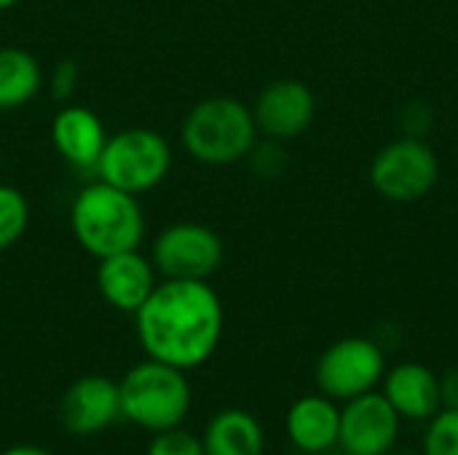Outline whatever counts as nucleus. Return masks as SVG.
I'll return each mask as SVG.
<instances>
[{"mask_svg": "<svg viewBox=\"0 0 458 455\" xmlns=\"http://www.w3.org/2000/svg\"><path fill=\"white\" fill-rule=\"evenodd\" d=\"M137 338L150 359L180 370L201 367L223 338V303L209 282L166 279L134 314Z\"/></svg>", "mask_w": 458, "mask_h": 455, "instance_id": "1", "label": "nucleus"}, {"mask_svg": "<svg viewBox=\"0 0 458 455\" xmlns=\"http://www.w3.org/2000/svg\"><path fill=\"white\" fill-rule=\"evenodd\" d=\"M75 241L97 260L140 249L145 239V215L137 196L102 180L86 185L70 206Z\"/></svg>", "mask_w": 458, "mask_h": 455, "instance_id": "2", "label": "nucleus"}, {"mask_svg": "<svg viewBox=\"0 0 458 455\" xmlns=\"http://www.w3.org/2000/svg\"><path fill=\"white\" fill-rule=\"evenodd\" d=\"M118 394L121 416L153 434L182 426L193 400L185 370L150 357L123 375Z\"/></svg>", "mask_w": 458, "mask_h": 455, "instance_id": "3", "label": "nucleus"}, {"mask_svg": "<svg viewBox=\"0 0 458 455\" xmlns=\"http://www.w3.org/2000/svg\"><path fill=\"white\" fill-rule=\"evenodd\" d=\"M258 137L255 115L231 97H212L193 105L182 121V147L201 164L225 166L252 153Z\"/></svg>", "mask_w": 458, "mask_h": 455, "instance_id": "4", "label": "nucleus"}, {"mask_svg": "<svg viewBox=\"0 0 458 455\" xmlns=\"http://www.w3.org/2000/svg\"><path fill=\"white\" fill-rule=\"evenodd\" d=\"M172 172V147L153 129H123L107 137L97 164V177L131 196L158 188Z\"/></svg>", "mask_w": 458, "mask_h": 455, "instance_id": "5", "label": "nucleus"}, {"mask_svg": "<svg viewBox=\"0 0 458 455\" xmlns=\"http://www.w3.org/2000/svg\"><path fill=\"white\" fill-rule=\"evenodd\" d=\"M153 265L164 279L207 282L223 265V241L207 225L174 223L156 236Z\"/></svg>", "mask_w": 458, "mask_h": 455, "instance_id": "6", "label": "nucleus"}, {"mask_svg": "<svg viewBox=\"0 0 458 455\" xmlns=\"http://www.w3.org/2000/svg\"><path fill=\"white\" fill-rule=\"evenodd\" d=\"M384 370V351L376 341L344 338L322 354L317 365V383L325 397L349 402L373 392L381 383Z\"/></svg>", "mask_w": 458, "mask_h": 455, "instance_id": "7", "label": "nucleus"}, {"mask_svg": "<svg viewBox=\"0 0 458 455\" xmlns=\"http://www.w3.org/2000/svg\"><path fill=\"white\" fill-rule=\"evenodd\" d=\"M370 180L386 198L413 201L437 182V158L421 139H400L376 156Z\"/></svg>", "mask_w": 458, "mask_h": 455, "instance_id": "8", "label": "nucleus"}, {"mask_svg": "<svg viewBox=\"0 0 458 455\" xmlns=\"http://www.w3.org/2000/svg\"><path fill=\"white\" fill-rule=\"evenodd\" d=\"M400 413L378 392L360 394L341 410L338 445L346 455H386L400 437Z\"/></svg>", "mask_w": 458, "mask_h": 455, "instance_id": "9", "label": "nucleus"}, {"mask_svg": "<svg viewBox=\"0 0 458 455\" xmlns=\"http://www.w3.org/2000/svg\"><path fill=\"white\" fill-rule=\"evenodd\" d=\"M121 418L118 383L105 375H83L67 386L59 402V421L67 432L89 437L110 429Z\"/></svg>", "mask_w": 458, "mask_h": 455, "instance_id": "10", "label": "nucleus"}, {"mask_svg": "<svg viewBox=\"0 0 458 455\" xmlns=\"http://www.w3.org/2000/svg\"><path fill=\"white\" fill-rule=\"evenodd\" d=\"M156 284V265L140 249L102 257L97 265V290L102 300L123 314H137Z\"/></svg>", "mask_w": 458, "mask_h": 455, "instance_id": "11", "label": "nucleus"}, {"mask_svg": "<svg viewBox=\"0 0 458 455\" xmlns=\"http://www.w3.org/2000/svg\"><path fill=\"white\" fill-rule=\"evenodd\" d=\"M255 126L271 139H290L306 131L314 118V97L301 80H276L255 102Z\"/></svg>", "mask_w": 458, "mask_h": 455, "instance_id": "12", "label": "nucleus"}, {"mask_svg": "<svg viewBox=\"0 0 458 455\" xmlns=\"http://www.w3.org/2000/svg\"><path fill=\"white\" fill-rule=\"evenodd\" d=\"M51 142L56 153L81 172H97L99 156L107 142L102 118L81 105L62 107L51 121Z\"/></svg>", "mask_w": 458, "mask_h": 455, "instance_id": "13", "label": "nucleus"}, {"mask_svg": "<svg viewBox=\"0 0 458 455\" xmlns=\"http://www.w3.org/2000/svg\"><path fill=\"white\" fill-rule=\"evenodd\" d=\"M384 397L408 421H429L443 410L440 378L416 362H405L384 378Z\"/></svg>", "mask_w": 458, "mask_h": 455, "instance_id": "14", "label": "nucleus"}, {"mask_svg": "<svg viewBox=\"0 0 458 455\" xmlns=\"http://www.w3.org/2000/svg\"><path fill=\"white\" fill-rule=\"evenodd\" d=\"M341 408L330 397H301L287 413V437L303 453H327L338 445Z\"/></svg>", "mask_w": 458, "mask_h": 455, "instance_id": "15", "label": "nucleus"}, {"mask_svg": "<svg viewBox=\"0 0 458 455\" xmlns=\"http://www.w3.org/2000/svg\"><path fill=\"white\" fill-rule=\"evenodd\" d=\"M207 455H263L266 437L258 418L247 410H223L204 429Z\"/></svg>", "mask_w": 458, "mask_h": 455, "instance_id": "16", "label": "nucleus"}, {"mask_svg": "<svg viewBox=\"0 0 458 455\" xmlns=\"http://www.w3.org/2000/svg\"><path fill=\"white\" fill-rule=\"evenodd\" d=\"M43 88L38 59L19 46H0V113L30 105Z\"/></svg>", "mask_w": 458, "mask_h": 455, "instance_id": "17", "label": "nucleus"}, {"mask_svg": "<svg viewBox=\"0 0 458 455\" xmlns=\"http://www.w3.org/2000/svg\"><path fill=\"white\" fill-rule=\"evenodd\" d=\"M30 225V204L13 185H0V252L11 249Z\"/></svg>", "mask_w": 458, "mask_h": 455, "instance_id": "18", "label": "nucleus"}, {"mask_svg": "<svg viewBox=\"0 0 458 455\" xmlns=\"http://www.w3.org/2000/svg\"><path fill=\"white\" fill-rule=\"evenodd\" d=\"M427 424L424 455H458V410L443 408Z\"/></svg>", "mask_w": 458, "mask_h": 455, "instance_id": "19", "label": "nucleus"}, {"mask_svg": "<svg viewBox=\"0 0 458 455\" xmlns=\"http://www.w3.org/2000/svg\"><path fill=\"white\" fill-rule=\"evenodd\" d=\"M148 455H207L204 453V442L199 437H193L191 432H185L182 426L166 429V432H156L153 442L148 445Z\"/></svg>", "mask_w": 458, "mask_h": 455, "instance_id": "20", "label": "nucleus"}, {"mask_svg": "<svg viewBox=\"0 0 458 455\" xmlns=\"http://www.w3.org/2000/svg\"><path fill=\"white\" fill-rule=\"evenodd\" d=\"M75 78H78V67L72 62H59L54 75H51V94L56 99H64L72 94L75 88Z\"/></svg>", "mask_w": 458, "mask_h": 455, "instance_id": "21", "label": "nucleus"}, {"mask_svg": "<svg viewBox=\"0 0 458 455\" xmlns=\"http://www.w3.org/2000/svg\"><path fill=\"white\" fill-rule=\"evenodd\" d=\"M440 397H443V408L458 410V370H451L440 381Z\"/></svg>", "mask_w": 458, "mask_h": 455, "instance_id": "22", "label": "nucleus"}, {"mask_svg": "<svg viewBox=\"0 0 458 455\" xmlns=\"http://www.w3.org/2000/svg\"><path fill=\"white\" fill-rule=\"evenodd\" d=\"M0 455H51V453H46L43 448H35V445H13V448H5Z\"/></svg>", "mask_w": 458, "mask_h": 455, "instance_id": "23", "label": "nucleus"}, {"mask_svg": "<svg viewBox=\"0 0 458 455\" xmlns=\"http://www.w3.org/2000/svg\"><path fill=\"white\" fill-rule=\"evenodd\" d=\"M16 3H21V0H0V11H8V8H13Z\"/></svg>", "mask_w": 458, "mask_h": 455, "instance_id": "24", "label": "nucleus"}, {"mask_svg": "<svg viewBox=\"0 0 458 455\" xmlns=\"http://www.w3.org/2000/svg\"><path fill=\"white\" fill-rule=\"evenodd\" d=\"M386 455H411V453H386Z\"/></svg>", "mask_w": 458, "mask_h": 455, "instance_id": "25", "label": "nucleus"}]
</instances>
